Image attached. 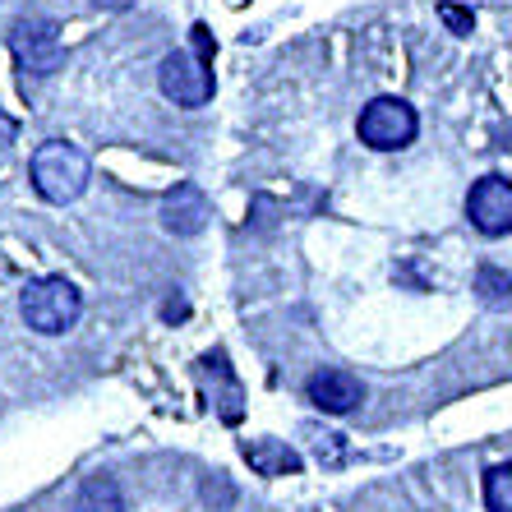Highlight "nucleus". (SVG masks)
Returning a JSON list of instances; mask_svg holds the SVG:
<instances>
[{
	"mask_svg": "<svg viewBox=\"0 0 512 512\" xmlns=\"http://www.w3.org/2000/svg\"><path fill=\"white\" fill-rule=\"evenodd\" d=\"M203 222H208V199H203L199 185H176L162 203V227L171 236H199Z\"/></svg>",
	"mask_w": 512,
	"mask_h": 512,
	"instance_id": "6e6552de",
	"label": "nucleus"
},
{
	"mask_svg": "<svg viewBox=\"0 0 512 512\" xmlns=\"http://www.w3.org/2000/svg\"><path fill=\"white\" fill-rule=\"evenodd\" d=\"M10 51H14V60H19V70H24V93H28V84L51 79V74L60 70V60H65V51H60V28L51 24L47 14H24V19L14 24Z\"/></svg>",
	"mask_w": 512,
	"mask_h": 512,
	"instance_id": "20e7f679",
	"label": "nucleus"
},
{
	"mask_svg": "<svg viewBox=\"0 0 512 512\" xmlns=\"http://www.w3.org/2000/svg\"><path fill=\"white\" fill-rule=\"evenodd\" d=\"M74 512H125V494L111 476H88L74 494Z\"/></svg>",
	"mask_w": 512,
	"mask_h": 512,
	"instance_id": "9d476101",
	"label": "nucleus"
},
{
	"mask_svg": "<svg viewBox=\"0 0 512 512\" xmlns=\"http://www.w3.org/2000/svg\"><path fill=\"white\" fill-rule=\"evenodd\" d=\"M485 508L512 512V462H494L485 471Z\"/></svg>",
	"mask_w": 512,
	"mask_h": 512,
	"instance_id": "f8f14e48",
	"label": "nucleus"
},
{
	"mask_svg": "<svg viewBox=\"0 0 512 512\" xmlns=\"http://www.w3.org/2000/svg\"><path fill=\"white\" fill-rule=\"evenodd\" d=\"M416 130L420 116L406 97H374V102H365V111L356 120L360 143L374 148V153H402L406 143L416 139Z\"/></svg>",
	"mask_w": 512,
	"mask_h": 512,
	"instance_id": "39448f33",
	"label": "nucleus"
},
{
	"mask_svg": "<svg viewBox=\"0 0 512 512\" xmlns=\"http://www.w3.org/2000/svg\"><path fill=\"white\" fill-rule=\"evenodd\" d=\"M240 453H245V462L259 471V476H300V466H305V457L291 448V443L282 439H245L240 443Z\"/></svg>",
	"mask_w": 512,
	"mask_h": 512,
	"instance_id": "1a4fd4ad",
	"label": "nucleus"
},
{
	"mask_svg": "<svg viewBox=\"0 0 512 512\" xmlns=\"http://www.w3.org/2000/svg\"><path fill=\"white\" fill-rule=\"evenodd\" d=\"M314 457H319L323 466H342V462H346L342 434H319V439H314Z\"/></svg>",
	"mask_w": 512,
	"mask_h": 512,
	"instance_id": "4468645a",
	"label": "nucleus"
},
{
	"mask_svg": "<svg viewBox=\"0 0 512 512\" xmlns=\"http://www.w3.org/2000/svg\"><path fill=\"white\" fill-rule=\"evenodd\" d=\"M305 397L319 406L323 416H351L365 402V383L351 370H314L305 383Z\"/></svg>",
	"mask_w": 512,
	"mask_h": 512,
	"instance_id": "0eeeda50",
	"label": "nucleus"
},
{
	"mask_svg": "<svg viewBox=\"0 0 512 512\" xmlns=\"http://www.w3.org/2000/svg\"><path fill=\"white\" fill-rule=\"evenodd\" d=\"M213 33L203 24L190 28V47L171 51L167 60H162V70H157V88H162V97L167 102H176V107H208L213 102Z\"/></svg>",
	"mask_w": 512,
	"mask_h": 512,
	"instance_id": "f257e3e1",
	"label": "nucleus"
},
{
	"mask_svg": "<svg viewBox=\"0 0 512 512\" xmlns=\"http://www.w3.org/2000/svg\"><path fill=\"white\" fill-rule=\"evenodd\" d=\"M19 314H24V323L33 333L60 337L79 323L84 296H79V286L65 282V277H37V282L24 286V296H19Z\"/></svg>",
	"mask_w": 512,
	"mask_h": 512,
	"instance_id": "7ed1b4c3",
	"label": "nucleus"
},
{
	"mask_svg": "<svg viewBox=\"0 0 512 512\" xmlns=\"http://www.w3.org/2000/svg\"><path fill=\"white\" fill-rule=\"evenodd\" d=\"M14 134H19V125H14V120L5 116V111H0V148H10Z\"/></svg>",
	"mask_w": 512,
	"mask_h": 512,
	"instance_id": "2eb2a0df",
	"label": "nucleus"
},
{
	"mask_svg": "<svg viewBox=\"0 0 512 512\" xmlns=\"http://www.w3.org/2000/svg\"><path fill=\"white\" fill-rule=\"evenodd\" d=\"M466 217L489 240L512 236V180H503V176L476 180L471 194H466Z\"/></svg>",
	"mask_w": 512,
	"mask_h": 512,
	"instance_id": "423d86ee",
	"label": "nucleus"
},
{
	"mask_svg": "<svg viewBox=\"0 0 512 512\" xmlns=\"http://www.w3.org/2000/svg\"><path fill=\"white\" fill-rule=\"evenodd\" d=\"M476 300L485 305V310H512V273L485 263V268L476 273Z\"/></svg>",
	"mask_w": 512,
	"mask_h": 512,
	"instance_id": "9b49d317",
	"label": "nucleus"
},
{
	"mask_svg": "<svg viewBox=\"0 0 512 512\" xmlns=\"http://www.w3.org/2000/svg\"><path fill=\"white\" fill-rule=\"evenodd\" d=\"M28 176H33V190L47 203H74L88 190L93 167H88L84 148H74L65 139H47L28 162Z\"/></svg>",
	"mask_w": 512,
	"mask_h": 512,
	"instance_id": "f03ea898",
	"label": "nucleus"
},
{
	"mask_svg": "<svg viewBox=\"0 0 512 512\" xmlns=\"http://www.w3.org/2000/svg\"><path fill=\"white\" fill-rule=\"evenodd\" d=\"M439 19L448 24V33H457V37H471V33H476V14L462 10V5H448V0H443V5H439Z\"/></svg>",
	"mask_w": 512,
	"mask_h": 512,
	"instance_id": "ddd939ff",
	"label": "nucleus"
}]
</instances>
